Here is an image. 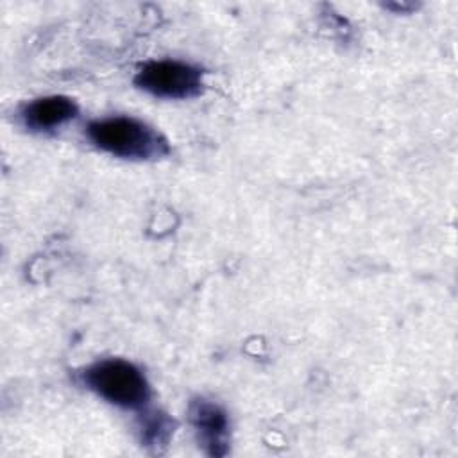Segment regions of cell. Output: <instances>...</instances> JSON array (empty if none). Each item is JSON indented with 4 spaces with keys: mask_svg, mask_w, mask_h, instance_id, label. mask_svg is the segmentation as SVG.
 <instances>
[{
    "mask_svg": "<svg viewBox=\"0 0 458 458\" xmlns=\"http://www.w3.org/2000/svg\"><path fill=\"white\" fill-rule=\"evenodd\" d=\"M86 136L98 150L123 159H156L168 154V141L132 116H109L88 123Z\"/></svg>",
    "mask_w": 458,
    "mask_h": 458,
    "instance_id": "obj_1",
    "label": "cell"
},
{
    "mask_svg": "<svg viewBox=\"0 0 458 458\" xmlns=\"http://www.w3.org/2000/svg\"><path fill=\"white\" fill-rule=\"evenodd\" d=\"M82 383L107 403L127 410H140L150 399V386L143 372L122 358H107L86 367Z\"/></svg>",
    "mask_w": 458,
    "mask_h": 458,
    "instance_id": "obj_2",
    "label": "cell"
},
{
    "mask_svg": "<svg viewBox=\"0 0 458 458\" xmlns=\"http://www.w3.org/2000/svg\"><path fill=\"white\" fill-rule=\"evenodd\" d=\"M134 84L159 98H190L202 91V72L182 61H148L138 70Z\"/></svg>",
    "mask_w": 458,
    "mask_h": 458,
    "instance_id": "obj_3",
    "label": "cell"
},
{
    "mask_svg": "<svg viewBox=\"0 0 458 458\" xmlns=\"http://www.w3.org/2000/svg\"><path fill=\"white\" fill-rule=\"evenodd\" d=\"M190 420L195 428L199 444L211 456L227 453L229 442V419L227 413L208 399H195L190 404Z\"/></svg>",
    "mask_w": 458,
    "mask_h": 458,
    "instance_id": "obj_4",
    "label": "cell"
},
{
    "mask_svg": "<svg viewBox=\"0 0 458 458\" xmlns=\"http://www.w3.org/2000/svg\"><path fill=\"white\" fill-rule=\"evenodd\" d=\"M77 113L79 107L73 98L64 95H50L29 102L21 109V120L29 131L47 132L73 120Z\"/></svg>",
    "mask_w": 458,
    "mask_h": 458,
    "instance_id": "obj_5",
    "label": "cell"
},
{
    "mask_svg": "<svg viewBox=\"0 0 458 458\" xmlns=\"http://www.w3.org/2000/svg\"><path fill=\"white\" fill-rule=\"evenodd\" d=\"M172 433V422L165 415H152L141 424V438L148 445L165 444Z\"/></svg>",
    "mask_w": 458,
    "mask_h": 458,
    "instance_id": "obj_6",
    "label": "cell"
}]
</instances>
